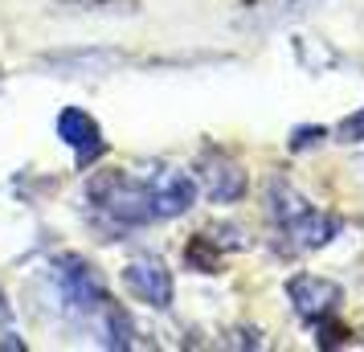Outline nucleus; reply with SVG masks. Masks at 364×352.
Listing matches in <instances>:
<instances>
[{
  "mask_svg": "<svg viewBox=\"0 0 364 352\" xmlns=\"http://www.w3.org/2000/svg\"><path fill=\"white\" fill-rule=\"evenodd\" d=\"M0 348H9V352H25V344H21V340H17L13 332H4V336H0Z\"/></svg>",
  "mask_w": 364,
  "mask_h": 352,
  "instance_id": "nucleus-16",
  "label": "nucleus"
},
{
  "mask_svg": "<svg viewBox=\"0 0 364 352\" xmlns=\"http://www.w3.org/2000/svg\"><path fill=\"white\" fill-rule=\"evenodd\" d=\"M62 13H135L139 0H58Z\"/></svg>",
  "mask_w": 364,
  "mask_h": 352,
  "instance_id": "nucleus-13",
  "label": "nucleus"
},
{
  "mask_svg": "<svg viewBox=\"0 0 364 352\" xmlns=\"http://www.w3.org/2000/svg\"><path fill=\"white\" fill-rule=\"evenodd\" d=\"M123 283H127V291L135 299L156 307V311L172 307V270L156 254H135L132 262L123 267Z\"/></svg>",
  "mask_w": 364,
  "mask_h": 352,
  "instance_id": "nucleus-6",
  "label": "nucleus"
},
{
  "mask_svg": "<svg viewBox=\"0 0 364 352\" xmlns=\"http://www.w3.org/2000/svg\"><path fill=\"white\" fill-rule=\"evenodd\" d=\"M287 299L307 324H323L328 316L340 311L344 303V287L336 279H319V274H291L287 279Z\"/></svg>",
  "mask_w": 364,
  "mask_h": 352,
  "instance_id": "nucleus-5",
  "label": "nucleus"
},
{
  "mask_svg": "<svg viewBox=\"0 0 364 352\" xmlns=\"http://www.w3.org/2000/svg\"><path fill=\"white\" fill-rule=\"evenodd\" d=\"M58 139L74 151V160L78 168H90L95 160H102V151H107V135H102L99 119L82 111V107H66L62 115H58Z\"/></svg>",
  "mask_w": 364,
  "mask_h": 352,
  "instance_id": "nucleus-7",
  "label": "nucleus"
},
{
  "mask_svg": "<svg viewBox=\"0 0 364 352\" xmlns=\"http://www.w3.org/2000/svg\"><path fill=\"white\" fill-rule=\"evenodd\" d=\"M205 246H217V250H246L250 238L242 225H230V221H213V225H205V234H197Z\"/></svg>",
  "mask_w": 364,
  "mask_h": 352,
  "instance_id": "nucleus-12",
  "label": "nucleus"
},
{
  "mask_svg": "<svg viewBox=\"0 0 364 352\" xmlns=\"http://www.w3.org/2000/svg\"><path fill=\"white\" fill-rule=\"evenodd\" d=\"M53 283H58L62 303L70 311H78V316H90V311H99L107 303V283H102V274L86 262L82 254H62L53 262Z\"/></svg>",
  "mask_w": 364,
  "mask_h": 352,
  "instance_id": "nucleus-3",
  "label": "nucleus"
},
{
  "mask_svg": "<svg viewBox=\"0 0 364 352\" xmlns=\"http://www.w3.org/2000/svg\"><path fill=\"white\" fill-rule=\"evenodd\" d=\"M282 234L291 238L295 250H323L331 238L340 234V218H331V213H323V209H311V205H307Z\"/></svg>",
  "mask_w": 364,
  "mask_h": 352,
  "instance_id": "nucleus-9",
  "label": "nucleus"
},
{
  "mask_svg": "<svg viewBox=\"0 0 364 352\" xmlns=\"http://www.w3.org/2000/svg\"><path fill=\"white\" fill-rule=\"evenodd\" d=\"M86 197H90V205H95L111 225H119V230L148 225V221L156 218V213H151L148 185H139L127 172H99V176L86 185Z\"/></svg>",
  "mask_w": 364,
  "mask_h": 352,
  "instance_id": "nucleus-1",
  "label": "nucleus"
},
{
  "mask_svg": "<svg viewBox=\"0 0 364 352\" xmlns=\"http://www.w3.org/2000/svg\"><path fill=\"white\" fill-rule=\"evenodd\" d=\"M99 316H102V348H111V352H127L135 348V319L127 316V307H119V303H102L99 307Z\"/></svg>",
  "mask_w": 364,
  "mask_h": 352,
  "instance_id": "nucleus-11",
  "label": "nucleus"
},
{
  "mask_svg": "<svg viewBox=\"0 0 364 352\" xmlns=\"http://www.w3.org/2000/svg\"><path fill=\"white\" fill-rule=\"evenodd\" d=\"M307 205H311V201H307L291 181H282V176H274L270 188H266V213H270V221H274L279 230H287V225L307 209Z\"/></svg>",
  "mask_w": 364,
  "mask_h": 352,
  "instance_id": "nucleus-10",
  "label": "nucleus"
},
{
  "mask_svg": "<svg viewBox=\"0 0 364 352\" xmlns=\"http://www.w3.org/2000/svg\"><path fill=\"white\" fill-rule=\"evenodd\" d=\"M9 319H13V307H9V295H4V291H0V328H4V324H9Z\"/></svg>",
  "mask_w": 364,
  "mask_h": 352,
  "instance_id": "nucleus-17",
  "label": "nucleus"
},
{
  "mask_svg": "<svg viewBox=\"0 0 364 352\" xmlns=\"http://www.w3.org/2000/svg\"><path fill=\"white\" fill-rule=\"evenodd\" d=\"M331 135H336V144H364V107L340 119Z\"/></svg>",
  "mask_w": 364,
  "mask_h": 352,
  "instance_id": "nucleus-14",
  "label": "nucleus"
},
{
  "mask_svg": "<svg viewBox=\"0 0 364 352\" xmlns=\"http://www.w3.org/2000/svg\"><path fill=\"white\" fill-rule=\"evenodd\" d=\"M197 185H200V193H205L213 205H233V201H242V197H246L250 176H246V168L237 164L233 156L209 148L197 160Z\"/></svg>",
  "mask_w": 364,
  "mask_h": 352,
  "instance_id": "nucleus-4",
  "label": "nucleus"
},
{
  "mask_svg": "<svg viewBox=\"0 0 364 352\" xmlns=\"http://www.w3.org/2000/svg\"><path fill=\"white\" fill-rule=\"evenodd\" d=\"M148 197H151V213L160 221H172V218H184L197 205L200 185H197V176H188L181 168H164L148 185Z\"/></svg>",
  "mask_w": 364,
  "mask_h": 352,
  "instance_id": "nucleus-8",
  "label": "nucleus"
},
{
  "mask_svg": "<svg viewBox=\"0 0 364 352\" xmlns=\"http://www.w3.org/2000/svg\"><path fill=\"white\" fill-rule=\"evenodd\" d=\"M132 58L115 46H74V50H50L41 53L33 66L50 78H102L115 74L119 66H127Z\"/></svg>",
  "mask_w": 364,
  "mask_h": 352,
  "instance_id": "nucleus-2",
  "label": "nucleus"
},
{
  "mask_svg": "<svg viewBox=\"0 0 364 352\" xmlns=\"http://www.w3.org/2000/svg\"><path fill=\"white\" fill-rule=\"evenodd\" d=\"M323 139H331V132L328 127H295L291 132V151H307V148H315V144H323Z\"/></svg>",
  "mask_w": 364,
  "mask_h": 352,
  "instance_id": "nucleus-15",
  "label": "nucleus"
}]
</instances>
